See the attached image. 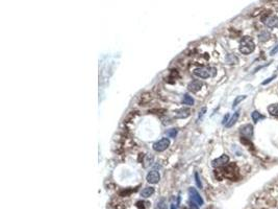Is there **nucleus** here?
<instances>
[{"label":"nucleus","mask_w":278,"mask_h":209,"mask_svg":"<svg viewBox=\"0 0 278 209\" xmlns=\"http://www.w3.org/2000/svg\"><path fill=\"white\" fill-rule=\"evenodd\" d=\"M195 179H196V184H197V186H198L199 188H201V187H202V184H201V181H200V179H199L198 173H195Z\"/></svg>","instance_id":"23"},{"label":"nucleus","mask_w":278,"mask_h":209,"mask_svg":"<svg viewBox=\"0 0 278 209\" xmlns=\"http://www.w3.org/2000/svg\"><path fill=\"white\" fill-rule=\"evenodd\" d=\"M228 118H229V114L225 115V116H224V118H223V121H222V124L226 125V124L228 122Z\"/></svg>","instance_id":"27"},{"label":"nucleus","mask_w":278,"mask_h":209,"mask_svg":"<svg viewBox=\"0 0 278 209\" xmlns=\"http://www.w3.org/2000/svg\"><path fill=\"white\" fill-rule=\"evenodd\" d=\"M251 117H252V120L254 121V124L258 122V120H260V119L264 118V116L260 113H259L258 111H253L252 113H251Z\"/></svg>","instance_id":"17"},{"label":"nucleus","mask_w":278,"mask_h":209,"mask_svg":"<svg viewBox=\"0 0 278 209\" xmlns=\"http://www.w3.org/2000/svg\"><path fill=\"white\" fill-rule=\"evenodd\" d=\"M146 180L148 181L149 183H151V184H156V183H159V180H160V175H159V171H156V170H152V171H150V173H149L148 175H147Z\"/></svg>","instance_id":"9"},{"label":"nucleus","mask_w":278,"mask_h":209,"mask_svg":"<svg viewBox=\"0 0 278 209\" xmlns=\"http://www.w3.org/2000/svg\"><path fill=\"white\" fill-rule=\"evenodd\" d=\"M268 112L272 116H278V104H270L268 107Z\"/></svg>","instance_id":"15"},{"label":"nucleus","mask_w":278,"mask_h":209,"mask_svg":"<svg viewBox=\"0 0 278 209\" xmlns=\"http://www.w3.org/2000/svg\"><path fill=\"white\" fill-rule=\"evenodd\" d=\"M171 209H176V208H175L174 205H172V206H171Z\"/></svg>","instance_id":"28"},{"label":"nucleus","mask_w":278,"mask_h":209,"mask_svg":"<svg viewBox=\"0 0 278 209\" xmlns=\"http://www.w3.org/2000/svg\"><path fill=\"white\" fill-rule=\"evenodd\" d=\"M270 37H271V34H270L268 31H261V33L259 34L258 38H259V41L260 42H264V41H267V40H269Z\"/></svg>","instance_id":"16"},{"label":"nucleus","mask_w":278,"mask_h":209,"mask_svg":"<svg viewBox=\"0 0 278 209\" xmlns=\"http://www.w3.org/2000/svg\"><path fill=\"white\" fill-rule=\"evenodd\" d=\"M226 62L228 64H237L239 63V59L234 55H228L226 57Z\"/></svg>","instance_id":"19"},{"label":"nucleus","mask_w":278,"mask_h":209,"mask_svg":"<svg viewBox=\"0 0 278 209\" xmlns=\"http://www.w3.org/2000/svg\"><path fill=\"white\" fill-rule=\"evenodd\" d=\"M255 49V44L250 37H244L240 43V51L243 55H250Z\"/></svg>","instance_id":"1"},{"label":"nucleus","mask_w":278,"mask_h":209,"mask_svg":"<svg viewBox=\"0 0 278 209\" xmlns=\"http://www.w3.org/2000/svg\"><path fill=\"white\" fill-rule=\"evenodd\" d=\"M166 208H167V203H166V201L164 199L159 200V202L156 203L155 209H166Z\"/></svg>","instance_id":"20"},{"label":"nucleus","mask_w":278,"mask_h":209,"mask_svg":"<svg viewBox=\"0 0 278 209\" xmlns=\"http://www.w3.org/2000/svg\"><path fill=\"white\" fill-rule=\"evenodd\" d=\"M264 23L270 28L277 27L278 26V17L277 16H274V15H270V16H268V17H266L264 19Z\"/></svg>","instance_id":"8"},{"label":"nucleus","mask_w":278,"mask_h":209,"mask_svg":"<svg viewBox=\"0 0 278 209\" xmlns=\"http://www.w3.org/2000/svg\"><path fill=\"white\" fill-rule=\"evenodd\" d=\"M182 103L184 104H188V106H193L194 104V98L192 97V96H190L189 94H186L183 96Z\"/></svg>","instance_id":"18"},{"label":"nucleus","mask_w":278,"mask_h":209,"mask_svg":"<svg viewBox=\"0 0 278 209\" xmlns=\"http://www.w3.org/2000/svg\"><path fill=\"white\" fill-rule=\"evenodd\" d=\"M202 87V82L200 81H193L189 84V90L192 91V92H197L201 89Z\"/></svg>","instance_id":"10"},{"label":"nucleus","mask_w":278,"mask_h":209,"mask_svg":"<svg viewBox=\"0 0 278 209\" xmlns=\"http://www.w3.org/2000/svg\"><path fill=\"white\" fill-rule=\"evenodd\" d=\"M239 117H240V112L237 111V112H236V113H234L233 115H232L231 118L228 120V122L226 124V128H231L232 125H233L237 121Z\"/></svg>","instance_id":"12"},{"label":"nucleus","mask_w":278,"mask_h":209,"mask_svg":"<svg viewBox=\"0 0 278 209\" xmlns=\"http://www.w3.org/2000/svg\"><path fill=\"white\" fill-rule=\"evenodd\" d=\"M228 162H229V157L227 155H222V156L217 158V159L213 160L212 165L213 167H222L224 165H226Z\"/></svg>","instance_id":"7"},{"label":"nucleus","mask_w":278,"mask_h":209,"mask_svg":"<svg viewBox=\"0 0 278 209\" xmlns=\"http://www.w3.org/2000/svg\"><path fill=\"white\" fill-rule=\"evenodd\" d=\"M190 209H198V205H196V203L191 201V203H190Z\"/></svg>","instance_id":"26"},{"label":"nucleus","mask_w":278,"mask_h":209,"mask_svg":"<svg viewBox=\"0 0 278 209\" xmlns=\"http://www.w3.org/2000/svg\"><path fill=\"white\" fill-rule=\"evenodd\" d=\"M221 173H222V175H223V177L231 179V180H233V181H236V179L237 178V176H239V170H237V167L234 164H231L227 167H224L223 170H221Z\"/></svg>","instance_id":"3"},{"label":"nucleus","mask_w":278,"mask_h":209,"mask_svg":"<svg viewBox=\"0 0 278 209\" xmlns=\"http://www.w3.org/2000/svg\"><path fill=\"white\" fill-rule=\"evenodd\" d=\"M167 136L168 137H170V138H175V136H176V134H177V131L175 130V129H172V130H169L168 131L167 133Z\"/></svg>","instance_id":"22"},{"label":"nucleus","mask_w":278,"mask_h":209,"mask_svg":"<svg viewBox=\"0 0 278 209\" xmlns=\"http://www.w3.org/2000/svg\"><path fill=\"white\" fill-rule=\"evenodd\" d=\"M154 162V157L152 155H146L145 158H144V167H149L150 165L153 164Z\"/></svg>","instance_id":"13"},{"label":"nucleus","mask_w":278,"mask_h":209,"mask_svg":"<svg viewBox=\"0 0 278 209\" xmlns=\"http://www.w3.org/2000/svg\"><path fill=\"white\" fill-rule=\"evenodd\" d=\"M193 73L200 79H208L216 74V69L213 67H198L194 69Z\"/></svg>","instance_id":"2"},{"label":"nucleus","mask_w":278,"mask_h":209,"mask_svg":"<svg viewBox=\"0 0 278 209\" xmlns=\"http://www.w3.org/2000/svg\"><path fill=\"white\" fill-rule=\"evenodd\" d=\"M170 145V140L168 138H162L160 140L156 141L153 144V150L156 152H164L169 147Z\"/></svg>","instance_id":"4"},{"label":"nucleus","mask_w":278,"mask_h":209,"mask_svg":"<svg viewBox=\"0 0 278 209\" xmlns=\"http://www.w3.org/2000/svg\"><path fill=\"white\" fill-rule=\"evenodd\" d=\"M189 195H190V198H191V201L194 203H196L198 206H202L203 205V199L201 198V195H199V192L197 191L196 189L194 188V187H191V188L189 189Z\"/></svg>","instance_id":"5"},{"label":"nucleus","mask_w":278,"mask_h":209,"mask_svg":"<svg viewBox=\"0 0 278 209\" xmlns=\"http://www.w3.org/2000/svg\"><path fill=\"white\" fill-rule=\"evenodd\" d=\"M278 52V44L276 45V46H275L273 49L271 50V52H270V55H276V53Z\"/></svg>","instance_id":"25"},{"label":"nucleus","mask_w":278,"mask_h":209,"mask_svg":"<svg viewBox=\"0 0 278 209\" xmlns=\"http://www.w3.org/2000/svg\"><path fill=\"white\" fill-rule=\"evenodd\" d=\"M275 77H276V76H273L269 77V79H267L266 81H264V82H263V85H267V84H269V83H271V82L275 79Z\"/></svg>","instance_id":"24"},{"label":"nucleus","mask_w":278,"mask_h":209,"mask_svg":"<svg viewBox=\"0 0 278 209\" xmlns=\"http://www.w3.org/2000/svg\"><path fill=\"white\" fill-rule=\"evenodd\" d=\"M246 97H247V96L246 95H239L237 96V97L236 98V100H234V101H233V104H232V107H236V106H237V104H239L241 101L242 100H246Z\"/></svg>","instance_id":"21"},{"label":"nucleus","mask_w":278,"mask_h":209,"mask_svg":"<svg viewBox=\"0 0 278 209\" xmlns=\"http://www.w3.org/2000/svg\"><path fill=\"white\" fill-rule=\"evenodd\" d=\"M153 194H154V188H153V187H146V188H144L143 190H142L141 195L143 198H149L150 195H152Z\"/></svg>","instance_id":"14"},{"label":"nucleus","mask_w":278,"mask_h":209,"mask_svg":"<svg viewBox=\"0 0 278 209\" xmlns=\"http://www.w3.org/2000/svg\"><path fill=\"white\" fill-rule=\"evenodd\" d=\"M190 110L189 109H180L177 110L175 112V117L176 118H186L188 116H190Z\"/></svg>","instance_id":"11"},{"label":"nucleus","mask_w":278,"mask_h":209,"mask_svg":"<svg viewBox=\"0 0 278 209\" xmlns=\"http://www.w3.org/2000/svg\"><path fill=\"white\" fill-rule=\"evenodd\" d=\"M240 132H241V135L243 136V137L247 138V139H251L253 137V127L252 125H243V127H241L240 129Z\"/></svg>","instance_id":"6"}]
</instances>
